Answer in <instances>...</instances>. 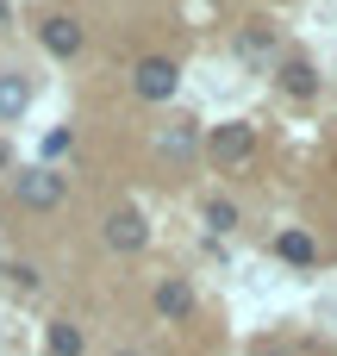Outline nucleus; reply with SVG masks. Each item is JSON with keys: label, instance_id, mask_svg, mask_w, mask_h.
<instances>
[{"label": "nucleus", "instance_id": "1", "mask_svg": "<svg viewBox=\"0 0 337 356\" xmlns=\"http://www.w3.org/2000/svg\"><path fill=\"white\" fill-rule=\"evenodd\" d=\"M63 194H69V181H63L50 163L13 169V200H19L25 213H50V207H63Z\"/></svg>", "mask_w": 337, "mask_h": 356}, {"label": "nucleus", "instance_id": "2", "mask_svg": "<svg viewBox=\"0 0 337 356\" xmlns=\"http://www.w3.org/2000/svg\"><path fill=\"white\" fill-rule=\"evenodd\" d=\"M206 156H213L219 169L250 163V156H256V125H250V119H225V125H213V131H206Z\"/></svg>", "mask_w": 337, "mask_h": 356}, {"label": "nucleus", "instance_id": "3", "mask_svg": "<svg viewBox=\"0 0 337 356\" xmlns=\"http://www.w3.org/2000/svg\"><path fill=\"white\" fill-rule=\"evenodd\" d=\"M38 44H44L56 63H69V56H81L88 31H81V19H69V13H44V19H38Z\"/></svg>", "mask_w": 337, "mask_h": 356}, {"label": "nucleus", "instance_id": "4", "mask_svg": "<svg viewBox=\"0 0 337 356\" xmlns=\"http://www.w3.org/2000/svg\"><path fill=\"white\" fill-rule=\"evenodd\" d=\"M131 88H138V100H169V94L181 88V69H175L169 56H144V63L131 69Z\"/></svg>", "mask_w": 337, "mask_h": 356}, {"label": "nucleus", "instance_id": "5", "mask_svg": "<svg viewBox=\"0 0 337 356\" xmlns=\"http://www.w3.org/2000/svg\"><path fill=\"white\" fill-rule=\"evenodd\" d=\"M106 244H113L119 257H138V250L150 244V225H144V213H138V207H113V219H106Z\"/></svg>", "mask_w": 337, "mask_h": 356}, {"label": "nucleus", "instance_id": "6", "mask_svg": "<svg viewBox=\"0 0 337 356\" xmlns=\"http://www.w3.org/2000/svg\"><path fill=\"white\" fill-rule=\"evenodd\" d=\"M156 319H169V325H181V319H194V288H188L181 275H169V282H156Z\"/></svg>", "mask_w": 337, "mask_h": 356}, {"label": "nucleus", "instance_id": "7", "mask_svg": "<svg viewBox=\"0 0 337 356\" xmlns=\"http://www.w3.org/2000/svg\"><path fill=\"white\" fill-rule=\"evenodd\" d=\"M156 150H163V156H194V150H200V125H194V119H169V125L156 131Z\"/></svg>", "mask_w": 337, "mask_h": 356}, {"label": "nucleus", "instance_id": "8", "mask_svg": "<svg viewBox=\"0 0 337 356\" xmlns=\"http://www.w3.org/2000/svg\"><path fill=\"white\" fill-rule=\"evenodd\" d=\"M281 94L313 100V94H319V69H313L306 56H288V63H281Z\"/></svg>", "mask_w": 337, "mask_h": 356}, {"label": "nucleus", "instance_id": "9", "mask_svg": "<svg viewBox=\"0 0 337 356\" xmlns=\"http://www.w3.org/2000/svg\"><path fill=\"white\" fill-rule=\"evenodd\" d=\"M44 350H50V356H81V350H88V338H81V325H75V319H50Z\"/></svg>", "mask_w": 337, "mask_h": 356}, {"label": "nucleus", "instance_id": "10", "mask_svg": "<svg viewBox=\"0 0 337 356\" xmlns=\"http://www.w3.org/2000/svg\"><path fill=\"white\" fill-rule=\"evenodd\" d=\"M275 257L294 263V269H306V263H319V244H313V232H281L275 238Z\"/></svg>", "mask_w": 337, "mask_h": 356}, {"label": "nucleus", "instance_id": "11", "mask_svg": "<svg viewBox=\"0 0 337 356\" xmlns=\"http://www.w3.org/2000/svg\"><path fill=\"white\" fill-rule=\"evenodd\" d=\"M25 106H31V88H25L19 69H6V75H0V119H19Z\"/></svg>", "mask_w": 337, "mask_h": 356}, {"label": "nucleus", "instance_id": "12", "mask_svg": "<svg viewBox=\"0 0 337 356\" xmlns=\"http://www.w3.org/2000/svg\"><path fill=\"white\" fill-rule=\"evenodd\" d=\"M238 50H244V56H269V50H275V31H269V25H250V31H238Z\"/></svg>", "mask_w": 337, "mask_h": 356}, {"label": "nucleus", "instance_id": "13", "mask_svg": "<svg viewBox=\"0 0 337 356\" xmlns=\"http://www.w3.org/2000/svg\"><path fill=\"white\" fill-rule=\"evenodd\" d=\"M200 219H206L213 232H231V225H238V207H231V200H206V207H200Z\"/></svg>", "mask_w": 337, "mask_h": 356}, {"label": "nucleus", "instance_id": "14", "mask_svg": "<svg viewBox=\"0 0 337 356\" xmlns=\"http://www.w3.org/2000/svg\"><path fill=\"white\" fill-rule=\"evenodd\" d=\"M63 150H69V131H50V138H44V163H50V156H63Z\"/></svg>", "mask_w": 337, "mask_h": 356}, {"label": "nucleus", "instance_id": "15", "mask_svg": "<svg viewBox=\"0 0 337 356\" xmlns=\"http://www.w3.org/2000/svg\"><path fill=\"white\" fill-rule=\"evenodd\" d=\"M250 356H300V350H294V344H256Z\"/></svg>", "mask_w": 337, "mask_h": 356}, {"label": "nucleus", "instance_id": "16", "mask_svg": "<svg viewBox=\"0 0 337 356\" xmlns=\"http://www.w3.org/2000/svg\"><path fill=\"white\" fill-rule=\"evenodd\" d=\"M0 175H13V150H6V138H0Z\"/></svg>", "mask_w": 337, "mask_h": 356}, {"label": "nucleus", "instance_id": "17", "mask_svg": "<svg viewBox=\"0 0 337 356\" xmlns=\"http://www.w3.org/2000/svg\"><path fill=\"white\" fill-rule=\"evenodd\" d=\"M6 19H13V6H6V0H0V31H6Z\"/></svg>", "mask_w": 337, "mask_h": 356}, {"label": "nucleus", "instance_id": "18", "mask_svg": "<svg viewBox=\"0 0 337 356\" xmlns=\"http://www.w3.org/2000/svg\"><path fill=\"white\" fill-rule=\"evenodd\" d=\"M113 356H144V350H113Z\"/></svg>", "mask_w": 337, "mask_h": 356}]
</instances>
